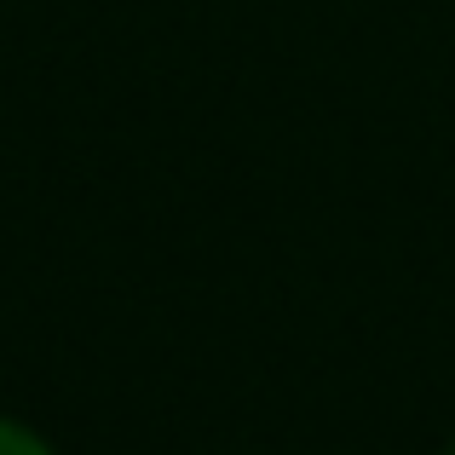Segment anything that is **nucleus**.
<instances>
[{
    "mask_svg": "<svg viewBox=\"0 0 455 455\" xmlns=\"http://www.w3.org/2000/svg\"><path fill=\"white\" fill-rule=\"evenodd\" d=\"M0 455H58V450L46 444L41 433H29L23 421H6V415H0Z\"/></svg>",
    "mask_w": 455,
    "mask_h": 455,
    "instance_id": "1",
    "label": "nucleus"
},
{
    "mask_svg": "<svg viewBox=\"0 0 455 455\" xmlns=\"http://www.w3.org/2000/svg\"><path fill=\"white\" fill-rule=\"evenodd\" d=\"M450 455H455V450H450Z\"/></svg>",
    "mask_w": 455,
    "mask_h": 455,
    "instance_id": "2",
    "label": "nucleus"
}]
</instances>
